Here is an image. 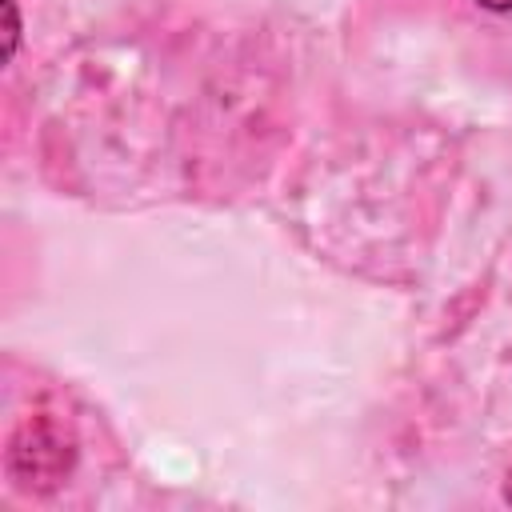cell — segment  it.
I'll return each instance as SVG.
<instances>
[{
    "instance_id": "2",
    "label": "cell",
    "mask_w": 512,
    "mask_h": 512,
    "mask_svg": "<svg viewBox=\"0 0 512 512\" xmlns=\"http://www.w3.org/2000/svg\"><path fill=\"white\" fill-rule=\"evenodd\" d=\"M484 8H492V12H508L512 8V0H480Z\"/></svg>"
},
{
    "instance_id": "1",
    "label": "cell",
    "mask_w": 512,
    "mask_h": 512,
    "mask_svg": "<svg viewBox=\"0 0 512 512\" xmlns=\"http://www.w3.org/2000/svg\"><path fill=\"white\" fill-rule=\"evenodd\" d=\"M4 16H8V32H4V56L16 52V36H20V20H16V4L4 0Z\"/></svg>"
}]
</instances>
